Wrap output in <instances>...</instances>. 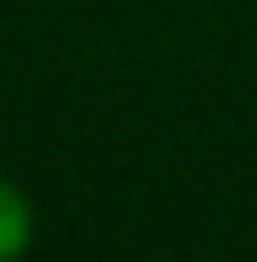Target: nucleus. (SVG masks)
Wrapping results in <instances>:
<instances>
[{"mask_svg": "<svg viewBox=\"0 0 257 262\" xmlns=\"http://www.w3.org/2000/svg\"><path fill=\"white\" fill-rule=\"evenodd\" d=\"M27 241H32V209L11 182H0V262L27 252Z\"/></svg>", "mask_w": 257, "mask_h": 262, "instance_id": "nucleus-1", "label": "nucleus"}]
</instances>
